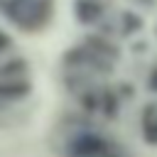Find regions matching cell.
Returning a JSON list of instances; mask_svg holds the SVG:
<instances>
[{"instance_id":"obj_4","label":"cell","mask_w":157,"mask_h":157,"mask_svg":"<svg viewBox=\"0 0 157 157\" xmlns=\"http://www.w3.org/2000/svg\"><path fill=\"white\" fill-rule=\"evenodd\" d=\"M25 59H15V61H10V64H5V66H0V81L2 78H17V74H22L25 71Z\"/></svg>"},{"instance_id":"obj_3","label":"cell","mask_w":157,"mask_h":157,"mask_svg":"<svg viewBox=\"0 0 157 157\" xmlns=\"http://www.w3.org/2000/svg\"><path fill=\"white\" fill-rule=\"evenodd\" d=\"M98 15H101V10H98L91 0H78V2H76V17H78L81 22H93Z\"/></svg>"},{"instance_id":"obj_1","label":"cell","mask_w":157,"mask_h":157,"mask_svg":"<svg viewBox=\"0 0 157 157\" xmlns=\"http://www.w3.org/2000/svg\"><path fill=\"white\" fill-rule=\"evenodd\" d=\"M71 152L76 157H108V145L93 135H86L71 145Z\"/></svg>"},{"instance_id":"obj_2","label":"cell","mask_w":157,"mask_h":157,"mask_svg":"<svg viewBox=\"0 0 157 157\" xmlns=\"http://www.w3.org/2000/svg\"><path fill=\"white\" fill-rule=\"evenodd\" d=\"M29 93V83L20 78H2L0 81V101H15Z\"/></svg>"},{"instance_id":"obj_5","label":"cell","mask_w":157,"mask_h":157,"mask_svg":"<svg viewBox=\"0 0 157 157\" xmlns=\"http://www.w3.org/2000/svg\"><path fill=\"white\" fill-rule=\"evenodd\" d=\"M10 44H12V39H10L5 32H0V52H2V49H7Z\"/></svg>"}]
</instances>
